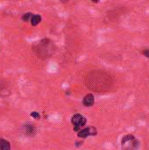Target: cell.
Masks as SVG:
<instances>
[{"mask_svg":"<svg viewBox=\"0 0 149 150\" xmlns=\"http://www.w3.org/2000/svg\"><path fill=\"white\" fill-rule=\"evenodd\" d=\"M122 150H136L139 146V141L132 134H128L123 137L122 141Z\"/></svg>","mask_w":149,"mask_h":150,"instance_id":"obj_1","label":"cell"},{"mask_svg":"<svg viewBox=\"0 0 149 150\" xmlns=\"http://www.w3.org/2000/svg\"><path fill=\"white\" fill-rule=\"evenodd\" d=\"M87 119L85 117H84L81 114H74L71 118V123L74 126V131H80L83 126L86 125Z\"/></svg>","mask_w":149,"mask_h":150,"instance_id":"obj_2","label":"cell"},{"mask_svg":"<svg viewBox=\"0 0 149 150\" xmlns=\"http://www.w3.org/2000/svg\"><path fill=\"white\" fill-rule=\"evenodd\" d=\"M97 129L94 127V126H89V127H86V128H84V129H81L78 133H77V136L79 138H82V139H84V138H87L89 136H94V135H97Z\"/></svg>","mask_w":149,"mask_h":150,"instance_id":"obj_3","label":"cell"},{"mask_svg":"<svg viewBox=\"0 0 149 150\" xmlns=\"http://www.w3.org/2000/svg\"><path fill=\"white\" fill-rule=\"evenodd\" d=\"M95 103V98H94V96L92 94H88L86 95L84 99H83V104L84 106H87V107H91L94 105Z\"/></svg>","mask_w":149,"mask_h":150,"instance_id":"obj_4","label":"cell"},{"mask_svg":"<svg viewBox=\"0 0 149 150\" xmlns=\"http://www.w3.org/2000/svg\"><path fill=\"white\" fill-rule=\"evenodd\" d=\"M24 128H25V132L27 135H33L36 133V127H35V126H33L32 124L25 125Z\"/></svg>","mask_w":149,"mask_h":150,"instance_id":"obj_5","label":"cell"},{"mask_svg":"<svg viewBox=\"0 0 149 150\" xmlns=\"http://www.w3.org/2000/svg\"><path fill=\"white\" fill-rule=\"evenodd\" d=\"M0 150H11L10 142L3 138H0Z\"/></svg>","mask_w":149,"mask_h":150,"instance_id":"obj_6","label":"cell"},{"mask_svg":"<svg viewBox=\"0 0 149 150\" xmlns=\"http://www.w3.org/2000/svg\"><path fill=\"white\" fill-rule=\"evenodd\" d=\"M41 16L39 15V14H33L32 19H31V25L33 26V27H36L37 25H39L40 22H41Z\"/></svg>","mask_w":149,"mask_h":150,"instance_id":"obj_7","label":"cell"},{"mask_svg":"<svg viewBox=\"0 0 149 150\" xmlns=\"http://www.w3.org/2000/svg\"><path fill=\"white\" fill-rule=\"evenodd\" d=\"M33 13H25V14H23V16H22V20L23 21H25V22H28L29 20H31V19H32V17H33Z\"/></svg>","mask_w":149,"mask_h":150,"instance_id":"obj_8","label":"cell"},{"mask_svg":"<svg viewBox=\"0 0 149 150\" xmlns=\"http://www.w3.org/2000/svg\"><path fill=\"white\" fill-rule=\"evenodd\" d=\"M30 116H31V117H33V119H39L40 118V113H39L38 112H36V111L32 112H31V114H30Z\"/></svg>","mask_w":149,"mask_h":150,"instance_id":"obj_9","label":"cell"},{"mask_svg":"<svg viewBox=\"0 0 149 150\" xmlns=\"http://www.w3.org/2000/svg\"><path fill=\"white\" fill-rule=\"evenodd\" d=\"M143 54H144L145 56H146L147 58H149V49L144 50V51H143Z\"/></svg>","mask_w":149,"mask_h":150,"instance_id":"obj_10","label":"cell"}]
</instances>
